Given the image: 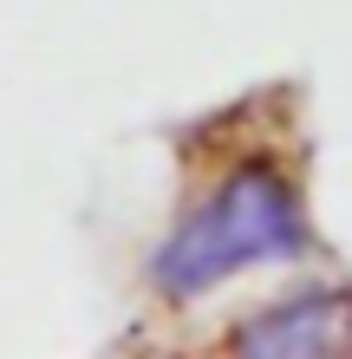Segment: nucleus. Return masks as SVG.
<instances>
[{
    "label": "nucleus",
    "mask_w": 352,
    "mask_h": 359,
    "mask_svg": "<svg viewBox=\"0 0 352 359\" xmlns=\"http://www.w3.org/2000/svg\"><path fill=\"white\" fill-rule=\"evenodd\" d=\"M307 255H314V222H307L300 183L267 157H241L163 229L143 274L170 307H190L241 274L287 268Z\"/></svg>",
    "instance_id": "1"
},
{
    "label": "nucleus",
    "mask_w": 352,
    "mask_h": 359,
    "mask_svg": "<svg viewBox=\"0 0 352 359\" xmlns=\"http://www.w3.org/2000/svg\"><path fill=\"white\" fill-rule=\"evenodd\" d=\"M235 353H261V359H320V353H352V287H300L267 301L261 313L229 333Z\"/></svg>",
    "instance_id": "2"
}]
</instances>
